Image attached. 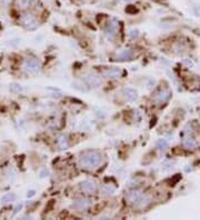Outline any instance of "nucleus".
I'll return each instance as SVG.
<instances>
[{
  "instance_id": "nucleus-2",
  "label": "nucleus",
  "mask_w": 200,
  "mask_h": 220,
  "mask_svg": "<svg viewBox=\"0 0 200 220\" xmlns=\"http://www.w3.org/2000/svg\"><path fill=\"white\" fill-rule=\"evenodd\" d=\"M126 201L130 206L137 209H144L151 202V199L148 195H144L140 190H131L126 194Z\"/></svg>"
},
{
  "instance_id": "nucleus-11",
  "label": "nucleus",
  "mask_w": 200,
  "mask_h": 220,
  "mask_svg": "<svg viewBox=\"0 0 200 220\" xmlns=\"http://www.w3.org/2000/svg\"><path fill=\"white\" fill-rule=\"evenodd\" d=\"M182 145H184V147L187 150H195L198 147L196 140L192 138L191 136H186L184 138V140H182Z\"/></svg>"
},
{
  "instance_id": "nucleus-9",
  "label": "nucleus",
  "mask_w": 200,
  "mask_h": 220,
  "mask_svg": "<svg viewBox=\"0 0 200 220\" xmlns=\"http://www.w3.org/2000/svg\"><path fill=\"white\" fill-rule=\"evenodd\" d=\"M133 57H135V53L131 49H125V50L120 51L116 56V59L119 61H128V60H132Z\"/></svg>"
},
{
  "instance_id": "nucleus-16",
  "label": "nucleus",
  "mask_w": 200,
  "mask_h": 220,
  "mask_svg": "<svg viewBox=\"0 0 200 220\" xmlns=\"http://www.w3.org/2000/svg\"><path fill=\"white\" fill-rule=\"evenodd\" d=\"M15 199H16V195L12 194V192H9V194H6L1 197V204H10V202L15 201Z\"/></svg>"
},
{
  "instance_id": "nucleus-22",
  "label": "nucleus",
  "mask_w": 200,
  "mask_h": 220,
  "mask_svg": "<svg viewBox=\"0 0 200 220\" xmlns=\"http://www.w3.org/2000/svg\"><path fill=\"white\" fill-rule=\"evenodd\" d=\"M21 208H22V204H19L18 206L15 208V211H13V213H17V212H19L20 210H21Z\"/></svg>"
},
{
  "instance_id": "nucleus-14",
  "label": "nucleus",
  "mask_w": 200,
  "mask_h": 220,
  "mask_svg": "<svg viewBox=\"0 0 200 220\" xmlns=\"http://www.w3.org/2000/svg\"><path fill=\"white\" fill-rule=\"evenodd\" d=\"M100 192H101V195L104 197H111L115 195L116 188L110 185H104V186H102L101 189H100Z\"/></svg>"
},
{
  "instance_id": "nucleus-15",
  "label": "nucleus",
  "mask_w": 200,
  "mask_h": 220,
  "mask_svg": "<svg viewBox=\"0 0 200 220\" xmlns=\"http://www.w3.org/2000/svg\"><path fill=\"white\" fill-rule=\"evenodd\" d=\"M57 146L60 149L68 148V138H67V136H59L57 138Z\"/></svg>"
},
{
  "instance_id": "nucleus-1",
  "label": "nucleus",
  "mask_w": 200,
  "mask_h": 220,
  "mask_svg": "<svg viewBox=\"0 0 200 220\" xmlns=\"http://www.w3.org/2000/svg\"><path fill=\"white\" fill-rule=\"evenodd\" d=\"M79 167L85 170H93L102 162L101 154L97 150H90L82 154L79 158Z\"/></svg>"
},
{
  "instance_id": "nucleus-18",
  "label": "nucleus",
  "mask_w": 200,
  "mask_h": 220,
  "mask_svg": "<svg viewBox=\"0 0 200 220\" xmlns=\"http://www.w3.org/2000/svg\"><path fill=\"white\" fill-rule=\"evenodd\" d=\"M157 147L159 150L165 151L166 149L168 148V141L165 140V139H159V140L157 141Z\"/></svg>"
},
{
  "instance_id": "nucleus-7",
  "label": "nucleus",
  "mask_w": 200,
  "mask_h": 220,
  "mask_svg": "<svg viewBox=\"0 0 200 220\" xmlns=\"http://www.w3.org/2000/svg\"><path fill=\"white\" fill-rule=\"evenodd\" d=\"M91 206V200L87 198H78L76 200H73V202L71 204V208H73L75 210L78 211H82V210L88 209Z\"/></svg>"
},
{
  "instance_id": "nucleus-13",
  "label": "nucleus",
  "mask_w": 200,
  "mask_h": 220,
  "mask_svg": "<svg viewBox=\"0 0 200 220\" xmlns=\"http://www.w3.org/2000/svg\"><path fill=\"white\" fill-rule=\"evenodd\" d=\"M85 80L89 86H91V87L98 88V87H100V85H101L100 79H99L98 77H96V76H93V74H87V76L85 77Z\"/></svg>"
},
{
  "instance_id": "nucleus-5",
  "label": "nucleus",
  "mask_w": 200,
  "mask_h": 220,
  "mask_svg": "<svg viewBox=\"0 0 200 220\" xmlns=\"http://www.w3.org/2000/svg\"><path fill=\"white\" fill-rule=\"evenodd\" d=\"M118 30H119V24L116 19H111L108 25L106 27V30H104V35H106V38L109 41H112L115 40L116 36L118 34Z\"/></svg>"
},
{
  "instance_id": "nucleus-4",
  "label": "nucleus",
  "mask_w": 200,
  "mask_h": 220,
  "mask_svg": "<svg viewBox=\"0 0 200 220\" xmlns=\"http://www.w3.org/2000/svg\"><path fill=\"white\" fill-rule=\"evenodd\" d=\"M20 25L27 30H35L38 28V20L31 13H24L20 17Z\"/></svg>"
},
{
  "instance_id": "nucleus-8",
  "label": "nucleus",
  "mask_w": 200,
  "mask_h": 220,
  "mask_svg": "<svg viewBox=\"0 0 200 220\" xmlns=\"http://www.w3.org/2000/svg\"><path fill=\"white\" fill-rule=\"evenodd\" d=\"M170 97H171V91L169 90L168 88H166V89L160 90L159 92L155 96L153 100H155L156 102H159V104H165V102H167V101L169 100Z\"/></svg>"
},
{
  "instance_id": "nucleus-19",
  "label": "nucleus",
  "mask_w": 200,
  "mask_h": 220,
  "mask_svg": "<svg viewBox=\"0 0 200 220\" xmlns=\"http://www.w3.org/2000/svg\"><path fill=\"white\" fill-rule=\"evenodd\" d=\"M10 90L11 91H15V92H20V91L22 90V88L20 87L19 85H17V83H13V85H11Z\"/></svg>"
},
{
  "instance_id": "nucleus-3",
  "label": "nucleus",
  "mask_w": 200,
  "mask_h": 220,
  "mask_svg": "<svg viewBox=\"0 0 200 220\" xmlns=\"http://www.w3.org/2000/svg\"><path fill=\"white\" fill-rule=\"evenodd\" d=\"M41 69L40 61L36 58H27L22 62V70L27 74H37Z\"/></svg>"
},
{
  "instance_id": "nucleus-12",
  "label": "nucleus",
  "mask_w": 200,
  "mask_h": 220,
  "mask_svg": "<svg viewBox=\"0 0 200 220\" xmlns=\"http://www.w3.org/2000/svg\"><path fill=\"white\" fill-rule=\"evenodd\" d=\"M121 74H122V71L121 69H118V68H111V69H107L102 72V76L104 78H119L121 77Z\"/></svg>"
},
{
  "instance_id": "nucleus-6",
  "label": "nucleus",
  "mask_w": 200,
  "mask_h": 220,
  "mask_svg": "<svg viewBox=\"0 0 200 220\" xmlns=\"http://www.w3.org/2000/svg\"><path fill=\"white\" fill-rule=\"evenodd\" d=\"M79 188L80 190L83 191L85 194L93 195V194H96L97 190H98V185H97L96 181L87 179V180H83L79 183Z\"/></svg>"
},
{
  "instance_id": "nucleus-10",
  "label": "nucleus",
  "mask_w": 200,
  "mask_h": 220,
  "mask_svg": "<svg viewBox=\"0 0 200 220\" xmlns=\"http://www.w3.org/2000/svg\"><path fill=\"white\" fill-rule=\"evenodd\" d=\"M123 96H125V99L129 102H133V101H136L137 98H138V93L135 89L132 88H125L123 89Z\"/></svg>"
},
{
  "instance_id": "nucleus-21",
  "label": "nucleus",
  "mask_w": 200,
  "mask_h": 220,
  "mask_svg": "<svg viewBox=\"0 0 200 220\" xmlns=\"http://www.w3.org/2000/svg\"><path fill=\"white\" fill-rule=\"evenodd\" d=\"M129 35H130V37L131 38H133V39H135V38L136 37H138V31H137V30H131L130 31V34H129Z\"/></svg>"
},
{
  "instance_id": "nucleus-17",
  "label": "nucleus",
  "mask_w": 200,
  "mask_h": 220,
  "mask_svg": "<svg viewBox=\"0 0 200 220\" xmlns=\"http://www.w3.org/2000/svg\"><path fill=\"white\" fill-rule=\"evenodd\" d=\"M36 2V0H18V8L27 9Z\"/></svg>"
},
{
  "instance_id": "nucleus-20",
  "label": "nucleus",
  "mask_w": 200,
  "mask_h": 220,
  "mask_svg": "<svg viewBox=\"0 0 200 220\" xmlns=\"http://www.w3.org/2000/svg\"><path fill=\"white\" fill-rule=\"evenodd\" d=\"M11 0H0V5L3 6V7H8L10 5Z\"/></svg>"
}]
</instances>
